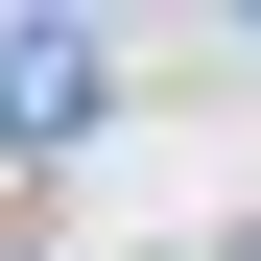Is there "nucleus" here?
Segmentation results:
<instances>
[{
  "instance_id": "obj_1",
  "label": "nucleus",
  "mask_w": 261,
  "mask_h": 261,
  "mask_svg": "<svg viewBox=\"0 0 261 261\" xmlns=\"http://www.w3.org/2000/svg\"><path fill=\"white\" fill-rule=\"evenodd\" d=\"M119 95V48H48V24H24V48H0V143H71V119Z\"/></svg>"
}]
</instances>
